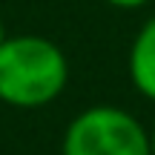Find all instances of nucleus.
Masks as SVG:
<instances>
[{
	"mask_svg": "<svg viewBox=\"0 0 155 155\" xmlns=\"http://www.w3.org/2000/svg\"><path fill=\"white\" fill-rule=\"evenodd\" d=\"M69 61L49 38L15 35L0 46V101L17 109H40L66 89Z\"/></svg>",
	"mask_w": 155,
	"mask_h": 155,
	"instance_id": "1",
	"label": "nucleus"
},
{
	"mask_svg": "<svg viewBox=\"0 0 155 155\" xmlns=\"http://www.w3.org/2000/svg\"><path fill=\"white\" fill-rule=\"evenodd\" d=\"M63 155H152L150 129L112 104H95L78 112L63 132Z\"/></svg>",
	"mask_w": 155,
	"mask_h": 155,
	"instance_id": "2",
	"label": "nucleus"
},
{
	"mask_svg": "<svg viewBox=\"0 0 155 155\" xmlns=\"http://www.w3.org/2000/svg\"><path fill=\"white\" fill-rule=\"evenodd\" d=\"M129 78L144 98L155 101V15L138 29L129 46Z\"/></svg>",
	"mask_w": 155,
	"mask_h": 155,
	"instance_id": "3",
	"label": "nucleus"
},
{
	"mask_svg": "<svg viewBox=\"0 0 155 155\" xmlns=\"http://www.w3.org/2000/svg\"><path fill=\"white\" fill-rule=\"evenodd\" d=\"M109 6H118V9H141V6H147L150 0H106Z\"/></svg>",
	"mask_w": 155,
	"mask_h": 155,
	"instance_id": "4",
	"label": "nucleus"
},
{
	"mask_svg": "<svg viewBox=\"0 0 155 155\" xmlns=\"http://www.w3.org/2000/svg\"><path fill=\"white\" fill-rule=\"evenodd\" d=\"M150 150H152V155H155V124H152V129H150Z\"/></svg>",
	"mask_w": 155,
	"mask_h": 155,
	"instance_id": "5",
	"label": "nucleus"
},
{
	"mask_svg": "<svg viewBox=\"0 0 155 155\" xmlns=\"http://www.w3.org/2000/svg\"><path fill=\"white\" fill-rule=\"evenodd\" d=\"M9 38V35H6V29H3V23H0V46H3V40Z\"/></svg>",
	"mask_w": 155,
	"mask_h": 155,
	"instance_id": "6",
	"label": "nucleus"
}]
</instances>
